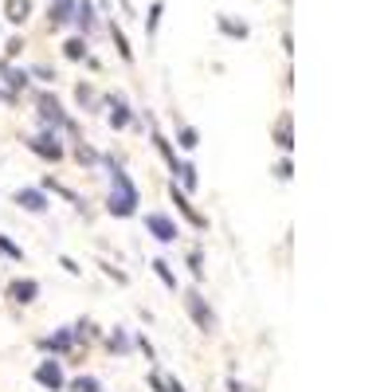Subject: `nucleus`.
Here are the masks:
<instances>
[{"label":"nucleus","mask_w":392,"mask_h":392,"mask_svg":"<svg viewBox=\"0 0 392 392\" xmlns=\"http://www.w3.org/2000/svg\"><path fill=\"white\" fill-rule=\"evenodd\" d=\"M28 16H31V0H8V8H4L8 24H24Z\"/></svg>","instance_id":"nucleus-14"},{"label":"nucleus","mask_w":392,"mask_h":392,"mask_svg":"<svg viewBox=\"0 0 392 392\" xmlns=\"http://www.w3.org/2000/svg\"><path fill=\"white\" fill-rule=\"evenodd\" d=\"M71 392H102V388H98L94 377H78V381L71 384Z\"/></svg>","instance_id":"nucleus-23"},{"label":"nucleus","mask_w":392,"mask_h":392,"mask_svg":"<svg viewBox=\"0 0 392 392\" xmlns=\"http://www.w3.org/2000/svg\"><path fill=\"white\" fill-rule=\"evenodd\" d=\"M110 349H114V353H126V349H130L126 333H114V337H110Z\"/></svg>","instance_id":"nucleus-26"},{"label":"nucleus","mask_w":392,"mask_h":392,"mask_svg":"<svg viewBox=\"0 0 392 392\" xmlns=\"http://www.w3.org/2000/svg\"><path fill=\"white\" fill-rule=\"evenodd\" d=\"M0 255H8V259H24V251H20L12 239H4V235H0Z\"/></svg>","instance_id":"nucleus-25"},{"label":"nucleus","mask_w":392,"mask_h":392,"mask_svg":"<svg viewBox=\"0 0 392 392\" xmlns=\"http://www.w3.org/2000/svg\"><path fill=\"white\" fill-rule=\"evenodd\" d=\"M106 102H110V126H118V130L130 126V106H126V102H122L118 94H110Z\"/></svg>","instance_id":"nucleus-13"},{"label":"nucleus","mask_w":392,"mask_h":392,"mask_svg":"<svg viewBox=\"0 0 392 392\" xmlns=\"http://www.w3.org/2000/svg\"><path fill=\"white\" fill-rule=\"evenodd\" d=\"M216 28L224 31V36H232V39H247V36H251V28H247L244 20H232V16H224V12L216 16Z\"/></svg>","instance_id":"nucleus-11"},{"label":"nucleus","mask_w":392,"mask_h":392,"mask_svg":"<svg viewBox=\"0 0 392 392\" xmlns=\"http://www.w3.org/2000/svg\"><path fill=\"white\" fill-rule=\"evenodd\" d=\"M106 169H110V212H114V216H134L137 212V188H134V181H130V176L122 173V165L110 161V157H106Z\"/></svg>","instance_id":"nucleus-1"},{"label":"nucleus","mask_w":392,"mask_h":392,"mask_svg":"<svg viewBox=\"0 0 392 392\" xmlns=\"http://www.w3.org/2000/svg\"><path fill=\"white\" fill-rule=\"evenodd\" d=\"M176 176H181V185H185V188H196V165H181V169H176Z\"/></svg>","instance_id":"nucleus-22"},{"label":"nucleus","mask_w":392,"mask_h":392,"mask_svg":"<svg viewBox=\"0 0 392 392\" xmlns=\"http://www.w3.org/2000/svg\"><path fill=\"white\" fill-rule=\"evenodd\" d=\"M173 200H176V204H181V212H185V216H188V220H192L196 227H204V216H200V212H192V204H188L185 196L176 192V188H173Z\"/></svg>","instance_id":"nucleus-18"},{"label":"nucleus","mask_w":392,"mask_h":392,"mask_svg":"<svg viewBox=\"0 0 392 392\" xmlns=\"http://www.w3.org/2000/svg\"><path fill=\"white\" fill-rule=\"evenodd\" d=\"M71 16H75V0H55L48 8V28H63L71 24Z\"/></svg>","instance_id":"nucleus-10"},{"label":"nucleus","mask_w":392,"mask_h":392,"mask_svg":"<svg viewBox=\"0 0 392 392\" xmlns=\"http://www.w3.org/2000/svg\"><path fill=\"white\" fill-rule=\"evenodd\" d=\"M71 345V330H59L55 337H43V342H39V349H48V353H63Z\"/></svg>","instance_id":"nucleus-16"},{"label":"nucleus","mask_w":392,"mask_h":392,"mask_svg":"<svg viewBox=\"0 0 392 392\" xmlns=\"http://www.w3.org/2000/svg\"><path fill=\"white\" fill-rule=\"evenodd\" d=\"M31 75H36V78H43V83H51V78H55V71H51V67H36Z\"/></svg>","instance_id":"nucleus-29"},{"label":"nucleus","mask_w":392,"mask_h":392,"mask_svg":"<svg viewBox=\"0 0 392 392\" xmlns=\"http://www.w3.org/2000/svg\"><path fill=\"white\" fill-rule=\"evenodd\" d=\"M12 98H16V94H4V90H0V102H12Z\"/></svg>","instance_id":"nucleus-33"},{"label":"nucleus","mask_w":392,"mask_h":392,"mask_svg":"<svg viewBox=\"0 0 392 392\" xmlns=\"http://www.w3.org/2000/svg\"><path fill=\"white\" fill-rule=\"evenodd\" d=\"M28 146L36 149L39 157H48V161H59V157H63V149H59V141H55V134H51V130H48V134H39V137H31Z\"/></svg>","instance_id":"nucleus-9"},{"label":"nucleus","mask_w":392,"mask_h":392,"mask_svg":"<svg viewBox=\"0 0 392 392\" xmlns=\"http://www.w3.org/2000/svg\"><path fill=\"white\" fill-rule=\"evenodd\" d=\"M161 12H165V4H161V0H153V4H149V16H146V31H149V36H153L157 24H161Z\"/></svg>","instance_id":"nucleus-19"},{"label":"nucleus","mask_w":392,"mask_h":392,"mask_svg":"<svg viewBox=\"0 0 392 392\" xmlns=\"http://www.w3.org/2000/svg\"><path fill=\"white\" fill-rule=\"evenodd\" d=\"M153 271H157V279H161V283H165L169 290H176V274L169 271V263H165V259H157V263H153Z\"/></svg>","instance_id":"nucleus-20"},{"label":"nucleus","mask_w":392,"mask_h":392,"mask_svg":"<svg viewBox=\"0 0 392 392\" xmlns=\"http://www.w3.org/2000/svg\"><path fill=\"white\" fill-rule=\"evenodd\" d=\"M146 227L153 232L157 244H173L176 239V224H173V216H165V212H146Z\"/></svg>","instance_id":"nucleus-3"},{"label":"nucleus","mask_w":392,"mask_h":392,"mask_svg":"<svg viewBox=\"0 0 392 392\" xmlns=\"http://www.w3.org/2000/svg\"><path fill=\"white\" fill-rule=\"evenodd\" d=\"M185 306H188V314H192V322L200 326L204 333H212V330H216V314H212V306H208L196 290H192V294H185Z\"/></svg>","instance_id":"nucleus-2"},{"label":"nucleus","mask_w":392,"mask_h":392,"mask_svg":"<svg viewBox=\"0 0 392 392\" xmlns=\"http://www.w3.org/2000/svg\"><path fill=\"white\" fill-rule=\"evenodd\" d=\"M36 294H39L36 279H12V286H8V298H12V302H20V306L36 302Z\"/></svg>","instance_id":"nucleus-7"},{"label":"nucleus","mask_w":392,"mask_h":392,"mask_svg":"<svg viewBox=\"0 0 392 392\" xmlns=\"http://www.w3.org/2000/svg\"><path fill=\"white\" fill-rule=\"evenodd\" d=\"M165 392H185V388H181V381H176V377H169V381H165Z\"/></svg>","instance_id":"nucleus-31"},{"label":"nucleus","mask_w":392,"mask_h":392,"mask_svg":"<svg viewBox=\"0 0 392 392\" xmlns=\"http://www.w3.org/2000/svg\"><path fill=\"white\" fill-rule=\"evenodd\" d=\"M200 146V137H196L192 126H181V149H196Z\"/></svg>","instance_id":"nucleus-21"},{"label":"nucleus","mask_w":392,"mask_h":392,"mask_svg":"<svg viewBox=\"0 0 392 392\" xmlns=\"http://www.w3.org/2000/svg\"><path fill=\"white\" fill-rule=\"evenodd\" d=\"M75 157H83L87 165H94V149H87V146H78V149H75Z\"/></svg>","instance_id":"nucleus-28"},{"label":"nucleus","mask_w":392,"mask_h":392,"mask_svg":"<svg viewBox=\"0 0 392 392\" xmlns=\"http://www.w3.org/2000/svg\"><path fill=\"white\" fill-rule=\"evenodd\" d=\"M63 59H87V36H71L63 43Z\"/></svg>","instance_id":"nucleus-15"},{"label":"nucleus","mask_w":392,"mask_h":392,"mask_svg":"<svg viewBox=\"0 0 392 392\" xmlns=\"http://www.w3.org/2000/svg\"><path fill=\"white\" fill-rule=\"evenodd\" d=\"M188 263H192V274H196V279L204 274V267H200V251H192V255H188Z\"/></svg>","instance_id":"nucleus-27"},{"label":"nucleus","mask_w":392,"mask_h":392,"mask_svg":"<svg viewBox=\"0 0 392 392\" xmlns=\"http://www.w3.org/2000/svg\"><path fill=\"white\" fill-rule=\"evenodd\" d=\"M78 24V36H90V31L98 28V16H94V0H75V16H71Z\"/></svg>","instance_id":"nucleus-5"},{"label":"nucleus","mask_w":392,"mask_h":392,"mask_svg":"<svg viewBox=\"0 0 392 392\" xmlns=\"http://www.w3.org/2000/svg\"><path fill=\"white\" fill-rule=\"evenodd\" d=\"M36 381L43 384V388H51V392H59L63 388V369H59V361H43L36 369Z\"/></svg>","instance_id":"nucleus-8"},{"label":"nucleus","mask_w":392,"mask_h":392,"mask_svg":"<svg viewBox=\"0 0 392 392\" xmlns=\"http://www.w3.org/2000/svg\"><path fill=\"white\" fill-rule=\"evenodd\" d=\"M227 388H232V392H244V388H239V384H235V377H232V381H227Z\"/></svg>","instance_id":"nucleus-32"},{"label":"nucleus","mask_w":392,"mask_h":392,"mask_svg":"<svg viewBox=\"0 0 392 392\" xmlns=\"http://www.w3.org/2000/svg\"><path fill=\"white\" fill-rule=\"evenodd\" d=\"M279 146H283V149L294 146V141H290V118H283V122H279Z\"/></svg>","instance_id":"nucleus-24"},{"label":"nucleus","mask_w":392,"mask_h":392,"mask_svg":"<svg viewBox=\"0 0 392 392\" xmlns=\"http://www.w3.org/2000/svg\"><path fill=\"white\" fill-rule=\"evenodd\" d=\"M0 78L8 83V90H12V94H20V90L28 87V71L12 67V63H0Z\"/></svg>","instance_id":"nucleus-12"},{"label":"nucleus","mask_w":392,"mask_h":392,"mask_svg":"<svg viewBox=\"0 0 392 392\" xmlns=\"http://www.w3.org/2000/svg\"><path fill=\"white\" fill-rule=\"evenodd\" d=\"M39 122H43V126H51V130H55V126H71L55 94H39ZM71 130H75V126H71Z\"/></svg>","instance_id":"nucleus-4"},{"label":"nucleus","mask_w":392,"mask_h":392,"mask_svg":"<svg viewBox=\"0 0 392 392\" xmlns=\"http://www.w3.org/2000/svg\"><path fill=\"white\" fill-rule=\"evenodd\" d=\"M16 204L24 208V212H48L51 200H48V192H39V188H20V192H16Z\"/></svg>","instance_id":"nucleus-6"},{"label":"nucleus","mask_w":392,"mask_h":392,"mask_svg":"<svg viewBox=\"0 0 392 392\" xmlns=\"http://www.w3.org/2000/svg\"><path fill=\"white\" fill-rule=\"evenodd\" d=\"M110 36H114V43H118V55H122V59L130 63V59H134V51H130V39L122 36V28H118L114 20H110Z\"/></svg>","instance_id":"nucleus-17"},{"label":"nucleus","mask_w":392,"mask_h":392,"mask_svg":"<svg viewBox=\"0 0 392 392\" xmlns=\"http://www.w3.org/2000/svg\"><path fill=\"white\" fill-rule=\"evenodd\" d=\"M59 263H63V271H71V274H78V263H75V259H71V255H63V259H59Z\"/></svg>","instance_id":"nucleus-30"}]
</instances>
